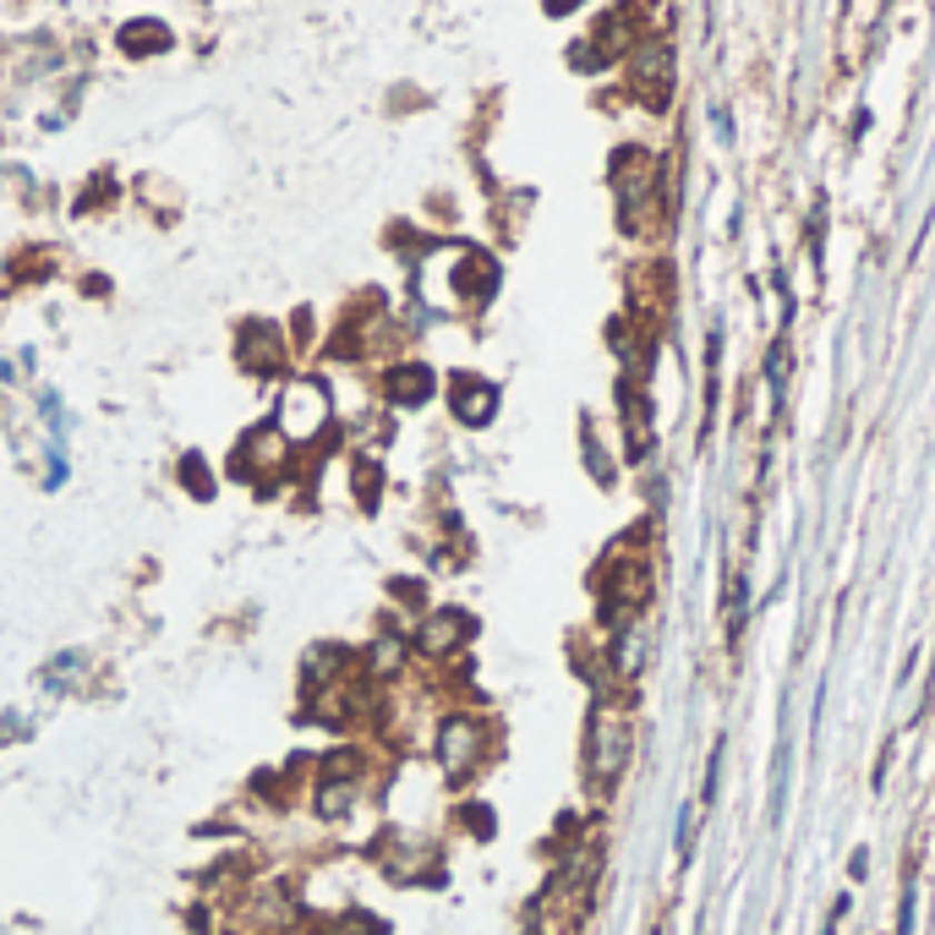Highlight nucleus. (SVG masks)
Wrapping results in <instances>:
<instances>
[{
  "label": "nucleus",
  "instance_id": "nucleus-1",
  "mask_svg": "<svg viewBox=\"0 0 935 935\" xmlns=\"http://www.w3.org/2000/svg\"><path fill=\"white\" fill-rule=\"evenodd\" d=\"M481 760V728L470 723V717H449L444 728H438V766H444V777H470V766Z\"/></svg>",
  "mask_w": 935,
  "mask_h": 935
},
{
  "label": "nucleus",
  "instance_id": "nucleus-2",
  "mask_svg": "<svg viewBox=\"0 0 935 935\" xmlns=\"http://www.w3.org/2000/svg\"><path fill=\"white\" fill-rule=\"evenodd\" d=\"M624 760H629V728L618 717H597V728H591V777L613 783L624 772Z\"/></svg>",
  "mask_w": 935,
  "mask_h": 935
},
{
  "label": "nucleus",
  "instance_id": "nucleus-3",
  "mask_svg": "<svg viewBox=\"0 0 935 935\" xmlns=\"http://www.w3.org/2000/svg\"><path fill=\"white\" fill-rule=\"evenodd\" d=\"M629 82L651 99V105H663L673 88V50L668 44H646V50H635V61H629Z\"/></svg>",
  "mask_w": 935,
  "mask_h": 935
},
{
  "label": "nucleus",
  "instance_id": "nucleus-4",
  "mask_svg": "<svg viewBox=\"0 0 935 935\" xmlns=\"http://www.w3.org/2000/svg\"><path fill=\"white\" fill-rule=\"evenodd\" d=\"M356 809V783L350 777H324L318 783V815L324 820H345Z\"/></svg>",
  "mask_w": 935,
  "mask_h": 935
},
{
  "label": "nucleus",
  "instance_id": "nucleus-5",
  "mask_svg": "<svg viewBox=\"0 0 935 935\" xmlns=\"http://www.w3.org/2000/svg\"><path fill=\"white\" fill-rule=\"evenodd\" d=\"M170 44V28L165 22H132L127 33H121V50L127 56H153V50H165Z\"/></svg>",
  "mask_w": 935,
  "mask_h": 935
},
{
  "label": "nucleus",
  "instance_id": "nucleus-6",
  "mask_svg": "<svg viewBox=\"0 0 935 935\" xmlns=\"http://www.w3.org/2000/svg\"><path fill=\"white\" fill-rule=\"evenodd\" d=\"M389 389H395V395H400V400H427V389H432V372H427V367H400V372H395V378H389Z\"/></svg>",
  "mask_w": 935,
  "mask_h": 935
},
{
  "label": "nucleus",
  "instance_id": "nucleus-7",
  "mask_svg": "<svg viewBox=\"0 0 935 935\" xmlns=\"http://www.w3.org/2000/svg\"><path fill=\"white\" fill-rule=\"evenodd\" d=\"M569 6H580V0H547V11L558 17V11H569Z\"/></svg>",
  "mask_w": 935,
  "mask_h": 935
}]
</instances>
